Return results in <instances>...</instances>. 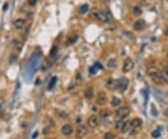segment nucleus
<instances>
[{
	"label": "nucleus",
	"instance_id": "f257e3e1",
	"mask_svg": "<svg viewBox=\"0 0 168 139\" xmlns=\"http://www.w3.org/2000/svg\"><path fill=\"white\" fill-rule=\"evenodd\" d=\"M90 17L93 20H98V21H102V22H107L108 21V16L107 13L101 11L97 8H92L90 11Z\"/></svg>",
	"mask_w": 168,
	"mask_h": 139
},
{
	"label": "nucleus",
	"instance_id": "f03ea898",
	"mask_svg": "<svg viewBox=\"0 0 168 139\" xmlns=\"http://www.w3.org/2000/svg\"><path fill=\"white\" fill-rule=\"evenodd\" d=\"M116 117L119 118V119H124L126 117H128L130 115V108L127 107V106H122V107H120L119 109L116 110Z\"/></svg>",
	"mask_w": 168,
	"mask_h": 139
},
{
	"label": "nucleus",
	"instance_id": "7ed1b4c3",
	"mask_svg": "<svg viewBox=\"0 0 168 139\" xmlns=\"http://www.w3.org/2000/svg\"><path fill=\"white\" fill-rule=\"evenodd\" d=\"M88 134V129L87 127L83 125V124H80L79 125L76 129V136L78 139H82L83 137L86 136V135Z\"/></svg>",
	"mask_w": 168,
	"mask_h": 139
},
{
	"label": "nucleus",
	"instance_id": "20e7f679",
	"mask_svg": "<svg viewBox=\"0 0 168 139\" xmlns=\"http://www.w3.org/2000/svg\"><path fill=\"white\" fill-rule=\"evenodd\" d=\"M129 86V79L127 77H122L121 79L118 80V85H117V89L121 92V93H123L125 92L127 88Z\"/></svg>",
	"mask_w": 168,
	"mask_h": 139
},
{
	"label": "nucleus",
	"instance_id": "39448f33",
	"mask_svg": "<svg viewBox=\"0 0 168 139\" xmlns=\"http://www.w3.org/2000/svg\"><path fill=\"white\" fill-rule=\"evenodd\" d=\"M134 62L131 60V59H126L125 61L123 62V65H122V72L123 73H128L130 72L131 70L134 68Z\"/></svg>",
	"mask_w": 168,
	"mask_h": 139
},
{
	"label": "nucleus",
	"instance_id": "423d86ee",
	"mask_svg": "<svg viewBox=\"0 0 168 139\" xmlns=\"http://www.w3.org/2000/svg\"><path fill=\"white\" fill-rule=\"evenodd\" d=\"M87 123H88V126L91 128H96L99 126L100 124V119L98 118L97 116H91L89 118L88 121H87Z\"/></svg>",
	"mask_w": 168,
	"mask_h": 139
},
{
	"label": "nucleus",
	"instance_id": "0eeeda50",
	"mask_svg": "<svg viewBox=\"0 0 168 139\" xmlns=\"http://www.w3.org/2000/svg\"><path fill=\"white\" fill-rule=\"evenodd\" d=\"M107 103V97L106 93L104 92H100L98 94H97V104H100V105H104Z\"/></svg>",
	"mask_w": 168,
	"mask_h": 139
},
{
	"label": "nucleus",
	"instance_id": "6e6552de",
	"mask_svg": "<svg viewBox=\"0 0 168 139\" xmlns=\"http://www.w3.org/2000/svg\"><path fill=\"white\" fill-rule=\"evenodd\" d=\"M117 85H118V80H116L114 78H109L107 79V83H106V87L109 91H114L117 89Z\"/></svg>",
	"mask_w": 168,
	"mask_h": 139
},
{
	"label": "nucleus",
	"instance_id": "1a4fd4ad",
	"mask_svg": "<svg viewBox=\"0 0 168 139\" xmlns=\"http://www.w3.org/2000/svg\"><path fill=\"white\" fill-rule=\"evenodd\" d=\"M146 27V22L144 20H138L134 23V29L135 31L140 32L143 29H145Z\"/></svg>",
	"mask_w": 168,
	"mask_h": 139
},
{
	"label": "nucleus",
	"instance_id": "9d476101",
	"mask_svg": "<svg viewBox=\"0 0 168 139\" xmlns=\"http://www.w3.org/2000/svg\"><path fill=\"white\" fill-rule=\"evenodd\" d=\"M61 132L64 135L68 136V135H70L73 133V128L72 126L69 125V124H65V125H63V127H62L61 129Z\"/></svg>",
	"mask_w": 168,
	"mask_h": 139
},
{
	"label": "nucleus",
	"instance_id": "9b49d317",
	"mask_svg": "<svg viewBox=\"0 0 168 139\" xmlns=\"http://www.w3.org/2000/svg\"><path fill=\"white\" fill-rule=\"evenodd\" d=\"M84 95L86 97V99H88V100H91L93 98L94 96V91L92 89V87H88L87 89L85 90V92H84Z\"/></svg>",
	"mask_w": 168,
	"mask_h": 139
},
{
	"label": "nucleus",
	"instance_id": "f8f14e48",
	"mask_svg": "<svg viewBox=\"0 0 168 139\" xmlns=\"http://www.w3.org/2000/svg\"><path fill=\"white\" fill-rule=\"evenodd\" d=\"M13 24H14V26H15L16 29H22V28H23L24 24H25V20L22 19V18L16 19L15 21H14Z\"/></svg>",
	"mask_w": 168,
	"mask_h": 139
},
{
	"label": "nucleus",
	"instance_id": "ddd939ff",
	"mask_svg": "<svg viewBox=\"0 0 168 139\" xmlns=\"http://www.w3.org/2000/svg\"><path fill=\"white\" fill-rule=\"evenodd\" d=\"M150 77L152 78L153 82H155L156 84H163V83H164L163 80H162V78H161V77H160V71H159L158 73L154 74V75H152V76H150Z\"/></svg>",
	"mask_w": 168,
	"mask_h": 139
},
{
	"label": "nucleus",
	"instance_id": "4468645a",
	"mask_svg": "<svg viewBox=\"0 0 168 139\" xmlns=\"http://www.w3.org/2000/svg\"><path fill=\"white\" fill-rule=\"evenodd\" d=\"M160 77L162 78V80L163 82H165V83H167L168 82V71L167 70H161L160 71Z\"/></svg>",
	"mask_w": 168,
	"mask_h": 139
},
{
	"label": "nucleus",
	"instance_id": "2eb2a0df",
	"mask_svg": "<svg viewBox=\"0 0 168 139\" xmlns=\"http://www.w3.org/2000/svg\"><path fill=\"white\" fill-rule=\"evenodd\" d=\"M111 111L109 109H103L102 111H100V117L103 118V119H107V118H109L111 116Z\"/></svg>",
	"mask_w": 168,
	"mask_h": 139
},
{
	"label": "nucleus",
	"instance_id": "dca6fc26",
	"mask_svg": "<svg viewBox=\"0 0 168 139\" xmlns=\"http://www.w3.org/2000/svg\"><path fill=\"white\" fill-rule=\"evenodd\" d=\"M131 127H132L131 121H125V122L123 123V125H122V133H123V134L127 133V132L131 129Z\"/></svg>",
	"mask_w": 168,
	"mask_h": 139
},
{
	"label": "nucleus",
	"instance_id": "f3484780",
	"mask_svg": "<svg viewBox=\"0 0 168 139\" xmlns=\"http://www.w3.org/2000/svg\"><path fill=\"white\" fill-rule=\"evenodd\" d=\"M142 120H140V119H134V120L131 121V124H132V126L134 128H138V127H140L142 125Z\"/></svg>",
	"mask_w": 168,
	"mask_h": 139
},
{
	"label": "nucleus",
	"instance_id": "a211bd4d",
	"mask_svg": "<svg viewBox=\"0 0 168 139\" xmlns=\"http://www.w3.org/2000/svg\"><path fill=\"white\" fill-rule=\"evenodd\" d=\"M12 46L14 47L15 49H17V50H19V51H21L22 50V49H23V43L20 42V41H18V40H13L12 41Z\"/></svg>",
	"mask_w": 168,
	"mask_h": 139
},
{
	"label": "nucleus",
	"instance_id": "6ab92c4d",
	"mask_svg": "<svg viewBox=\"0 0 168 139\" xmlns=\"http://www.w3.org/2000/svg\"><path fill=\"white\" fill-rule=\"evenodd\" d=\"M121 104V99H119L118 97H113L112 101H111V105L113 107H117Z\"/></svg>",
	"mask_w": 168,
	"mask_h": 139
},
{
	"label": "nucleus",
	"instance_id": "aec40b11",
	"mask_svg": "<svg viewBox=\"0 0 168 139\" xmlns=\"http://www.w3.org/2000/svg\"><path fill=\"white\" fill-rule=\"evenodd\" d=\"M89 10V5L88 4H84L82 5L81 7L80 8V14H85L87 13Z\"/></svg>",
	"mask_w": 168,
	"mask_h": 139
},
{
	"label": "nucleus",
	"instance_id": "412c9836",
	"mask_svg": "<svg viewBox=\"0 0 168 139\" xmlns=\"http://www.w3.org/2000/svg\"><path fill=\"white\" fill-rule=\"evenodd\" d=\"M107 67H109V68H115L116 66H117V62H116L115 59H110V60L107 61Z\"/></svg>",
	"mask_w": 168,
	"mask_h": 139
},
{
	"label": "nucleus",
	"instance_id": "4be33fe9",
	"mask_svg": "<svg viewBox=\"0 0 168 139\" xmlns=\"http://www.w3.org/2000/svg\"><path fill=\"white\" fill-rule=\"evenodd\" d=\"M56 82H57V77H51V79H50V83H49V90H52L54 88V86L56 84Z\"/></svg>",
	"mask_w": 168,
	"mask_h": 139
},
{
	"label": "nucleus",
	"instance_id": "5701e85b",
	"mask_svg": "<svg viewBox=\"0 0 168 139\" xmlns=\"http://www.w3.org/2000/svg\"><path fill=\"white\" fill-rule=\"evenodd\" d=\"M78 40V35H70L67 39V42H68V45H71V44H74Z\"/></svg>",
	"mask_w": 168,
	"mask_h": 139
},
{
	"label": "nucleus",
	"instance_id": "b1692460",
	"mask_svg": "<svg viewBox=\"0 0 168 139\" xmlns=\"http://www.w3.org/2000/svg\"><path fill=\"white\" fill-rule=\"evenodd\" d=\"M132 12H133V14L135 16H139L142 14V9L139 7H134L133 9H132Z\"/></svg>",
	"mask_w": 168,
	"mask_h": 139
},
{
	"label": "nucleus",
	"instance_id": "393cba45",
	"mask_svg": "<svg viewBox=\"0 0 168 139\" xmlns=\"http://www.w3.org/2000/svg\"><path fill=\"white\" fill-rule=\"evenodd\" d=\"M159 71H160V70L158 69V68H156V67H150V68L148 69V74H149V76L150 77V76H152L154 74L158 73Z\"/></svg>",
	"mask_w": 168,
	"mask_h": 139
},
{
	"label": "nucleus",
	"instance_id": "a878e982",
	"mask_svg": "<svg viewBox=\"0 0 168 139\" xmlns=\"http://www.w3.org/2000/svg\"><path fill=\"white\" fill-rule=\"evenodd\" d=\"M57 114L62 119H68V114L65 113V111H57Z\"/></svg>",
	"mask_w": 168,
	"mask_h": 139
},
{
	"label": "nucleus",
	"instance_id": "bb28decb",
	"mask_svg": "<svg viewBox=\"0 0 168 139\" xmlns=\"http://www.w3.org/2000/svg\"><path fill=\"white\" fill-rule=\"evenodd\" d=\"M123 121L122 120H119V121H116V123H115V128L117 129V130H122V125H123Z\"/></svg>",
	"mask_w": 168,
	"mask_h": 139
},
{
	"label": "nucleus",
	"instance_id": "cd10ccee",
	"mask_svg": "<svg viewBox=\"0 0 168 139\" xmlns=\"http://www.w3.org/2000/svg\"><path fill=\"white\" fill-rule=\"evenodd\" d=\"M114 137H115L114 134H112L110 132L105 134V135H104V139H114Z\"/></svg>",
	"mask_w": 168,
	"mask_h": 139
},
{
	"label": "nucleus",
	"instance_id": "c85d7f7f",
	"mask_svg": "<svg viewBox=\"0 0 168 139\" xmlns=\"http://www.w3.org/2000/svg\"><path fill=\"white\" fill-rule=\"evenodd\" d=\"M57 51H58V48L56 46H53V47H52V49L50 50V56H54L55 54L57 53Z\"/></svg>",
	"mask_w": 168,
	"mask_h": 139
},
{
	"label": "nucleus",
	"instance_id": "c756f323",
	"mask_svg": "<svg viewBox=\"0 0 168 139\" xmlns=\"http://www.w3.org/2000/svg\"><path fill=\"white\" fill-rule=\"evenodd\" d=\"M151 135H152V137H154V138H158V137H160L161 134L158 130H154V131L151 133Z\"/></svg>",
	"mask_w": 168,
	"mask_h": 139
},
{
	"label": "nucleus",
	"instance_id": "7c9ffc66",
	"mask_svg": "<svg viewBox=\"0 0 168 139\" xmlns=\"http://www.w3.org/2000/svg\"><path fill=\"white\" fill-rule=\"evenodd\" d=\"M16 60H17V56H16L15 54H11V55L9 56V64H13V63H15Z\"/></svg>",
	"mask_w": 168,
	"mask_h": 139
},
{
	"label": "nucleus",
	"instance_id": "2f4dec72",
	"mask_svg": "<svg viewBox=\"0 0 168 139\" xmlns=\"http://www.w3.org/2000/svg\"><path fill=\"white\" fill-rule=\"evenodd\" d=\"M27 3H28V5L31 6V7H35V6L37 5V3H38V0H28Z\"/></svg>",
	"mask_w": 168,
	"mask_h": 139
},
{
	"label": "nucleus",
	"instance_id": "473e14b6",
	"mask_svg": "<svg viewBox=\"0 0 168 139\" xmlns=\"http://www.w3.org/2000/svg\"><path fill=\"white\" fill-rule=\"evenodd\" d=\"M76 81H77V84H80L81 81H82V77H81V76H80L79 73L77 74V76H76Z\"/></svg>",
	"mask_w": 168,
	"mask_h": 139
},
{
	"label": "nucleus",
	"instance_id": "72a5a7b5",
	"mask_svg": "<svg viewBox=\"0 0 168 139\" xmlns=\"http://www.w3.org/2000/svg\"><path fill=\"white\" fill-rule=\"evenodd\" d=\"M8 3H6V4H4V6H3V10H7L8 9Z\"/></svg>",
	"mask_w": 168,
	"mask_h": 139
},
{
	"label": "nucleus",
	"instance_id": "f704fd0d",
	"mask_svg": "<svg viewBox=\"0 0 168 139\" xmlns=\"http://www.w3.org/2000/svg\"><path fill=\"white\" fill-rule=\"evenodd\" d=\"M37 136H38V132H36V133H35L34 135H33V138H35V137H37Z\"/></svg>",
	"mask_w": 168,
	"mask_h": 139
},
{
	"label": "nucleus",
	"instance_id": "c9c22d12",
	"mask_svg": "<svg viewBox=\"0 0 168 139\" xmlns=\"http://www.w3.org/2000/svg\"><path fill=\"white\" fill-rule=\"evenodd\" d=\"M102 2H104V3H107V2H109L110 0H101Z\"/></svg>",
	"mask_w": 168,
	"mask_h": 139
},
{
	"label": "nucleus",
	"instance_id": "e433bc0d",
	"mask_svg": "<svg viewBox=\"0 0 168 139\" xmlns=\"http://www.w3.org/2000/svg\"><path fill=\"white\" fill-rule=\"evenodd\" d=\"M92 110H94V111H96V110H97V108H96V107H92Z\"/></svg>",
	"mask_w": 168,
	"mask_h": 139
},
{
	"label": "nucleus",
	"instance_id": "4c0bfd02",
	"mask_svg": "<svg viewBox=\"0 0 168 139\" xmlns=\"http://www.w3.org/2000/svg\"><path fill=\"white\" fill-rule=\"evenodd\" d=\"M120 139H124V138H120Z\"/></svg>",
	"mask_w": 168,
	"mask_h": 139
},
{
	"label": "nucleus",
	"instance_id": "58836bf2",
	"mask_svg": "<svg viewBox=\"0 0 168 139\" xmlns=\"http://www.w3.org/2000/svg\"><path fill=\"white\" fill-rule=\"evenodd\" d=\"M167 56H168V51H167Z\"/></svg>",
	"mask_w": 168,
	"mask_h": 139
}]
</instances>
